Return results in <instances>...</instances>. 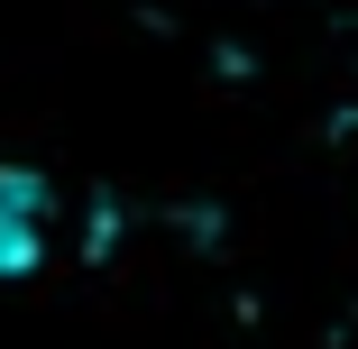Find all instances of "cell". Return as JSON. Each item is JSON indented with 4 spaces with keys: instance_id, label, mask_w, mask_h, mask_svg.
<instances>
[{
    "instance_id": "1",
    "label": "cell",
    "mask_w": 358,
    "mask_h": 349,
    "mask_svg": "<svg viewBox=\"0 0 358 349\" xmlns=\"http://www.w3.org/2000/svg\"><path fill=\"white\" fill-rule=\"evenodd\" d=\"M37 248H46V184L0 175V276L37 266Z\"/></svg>"
}]
</instances>
